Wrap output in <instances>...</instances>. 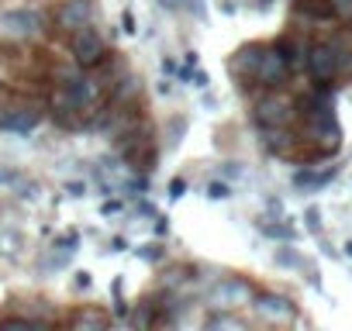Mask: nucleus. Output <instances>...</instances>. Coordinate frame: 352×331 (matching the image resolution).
Returning <instances> with one entry per match:
<instances>
[{"mask_svg":"<svg viewBox=\"0 0 352 331\" xmlns=\"http://www.w3.org/2000/svg\"><path fill=\"white\" fill-rule=\"evenodd\" d=\"M135 255H138L142 262H148V266H155V262H162V259H166V249H162L159 242H148V245H142V249H135Z\"/></svg>","mask_w":352,"mask_h":331,"instance_id":"19","label":"nucleus"},{"mask_svg":"<svg viewBox=\"0 0 352 331\" xmlns=\"http://www.w3.org/2000/svg\"><path fill=\"white\" fill-rule=\"evenodd\" d=\"M73 286H76V290H90V286H94V279H90V273H76V279H73Z\"/></svg>","mask_w":352,"mask_h":331,"instance_id":"31","label":"nucleus"},{"mask_svg":"<svg viewBox=\"0 0 352 331\" xmlns=\"http://www.w3.org/2000/svg\"><path fill=\"white\" fill-rule=\"evenodd\" d=\"M252 310H256V317L259 321H266V324H294L297 321V304L290 300V297H283V293H273V290H256V297H252Z\"/></svg>","mask_w":352,"mask_h":331,"instance_id":"8","label":"nucleus"},{"mask_svg":"<svg viewBox=\"0 0 352 331\" xmlns=\"http://www.w3.org/2000/svg\"><path fill=\"white\" fill-rule=\"evenodd\" d=\"M204 328H211V331H214V328H235V331H242V328H245V321H242V317H235L232 310H214V314L204 321Z\"/></svg>","mask_w":352,"mask_h":331,"instance_id":"17","label":"nucleus"},{"mask_svg":"<svg viewBox=\"0 0 352 331\" xmlns=\"http://www.w3.org/2000/svg\"><path fill=\"white\" fill-rule=\"evenodd\" d=\"M304 225H307L311 235H321V211H318V207H307V211H304Z\"/></svg>","mask_w":352,"mask_h":331,"instance_id":"25","label":"nucleus"},{"mask_svg":"<svg viewBox=\"0 0 352 331\" xmlns=\"http://www.w3.org/2000/svg\"><path fill=\"white\" fill-rule=\"evenodd\" d=\"M190 273H194L190 266H173V269L162 276V286H166V290H176L180 283H187V276H190Z\"/></svg>","mask_w":352,"mask_h":331,"instance_id":"21","label":"nucleus"},{"mask_svg":"<svg viewBox=\"0 0 352 331\" xmlns=\"http://www.w3.org/2000/svg\"><path fill=\"white\" fill-rule=\"evenodd\" d=\"M42 121V111L35 104H8L0 107V131H14V135H28L35 131Z\"/></svg>","mask_w":352,"mask_h":331,"instance_id":"10","label":"nucleus"},{"mask_svg":"<svg viewBox=\"0 0 352 331\" xmlns=\"http://www.w3.org/2000/svg\"><path fill=\"white\" fill-rule=\"evenodd\" d=\"M69 52H73V62H76L80 69H97V66L107 59V42H104V35H100L94 25H87V28L73 32Z\"/></svg>","mask_w":352,"mask_h":331,"instance_id":"4","label":"nucleus"},{"mask_svg":"<svg viewBox=\"0 0 352 331\" xmlns=\"http://www.w3.org/2000/svg\"><path fill=\"white\" fill-rule=\"evenodd\" d=\"M184 80H194L197 90H208V87H211V76H208L204 69H197V66H190V73H184Z\"/></svg>","mask_w":352,"mask_h":331,"instance_id":"24","label":"nucleus"},{"mask_svg":"<svg viewBox=\"0 0 352 331\" xmlns=\"http://www.w3.org/2000/svg\"><path fill=\"white\" fill-rule=\"evenodd\" d=\"M252 297H256V286H252L249 279H242V276H225V279H218L214 290L208 293V304H211L214 310H242V307L252 304Z\"/></svg>","mask_w":352,"mask_h":331,"instance_id":"3","label":"nucleus"},{"mask_svg":"<svg viewBox=\"0 0 352 331\" xmlns=\"http://www.w3.org/2000/svg\"><path fill=\"white\" fill-rule=\"evenodd\" d=\"M228 197H232V187H228L225 180L208 183V201H228Z\"/></svg>","mask_w":352,"mask_h":331,"instance_id":"22","label":"nucleus"},{"mask_svg":"<svg viewBox=\"0 0 352 331\" xmlns=\"http://www.w3.org/2000/svg\"><path fill=\"white\" fill-rule=\"evenodd\" d=\"M304 124H307V135H311V141H314V148H318V152H314L318 159L335 155V152L342 148V128H338V121H335V111L304 117Z\"/></svg>","mask_w":352,"mask_h":331,"instance_id":"7","label":"nucleus"},{"mask_svg":"<svg viewBox=\"0 0 352 331\" xmlns=\"http://www.w3.org/2000/svg\"><path fill=\"white\" fill-rule=\"evenodd\" d=\"M259 56H263V45H259V42H252V45H242V49L232 56V62H228L232 76H235L239 83H252V80H256Z\"/></svg>","mask_w":352,"mask_h":331,"instance_id":"11","label":"nucleus"},{"mask_svg":"<svg viewBox=\"0 0 352 331\" xmlns=\"http://www.w3.org/2000/svg\"><path fill=\"white\" fill-rule=\"evenodd\" d=\"M259 231H263L266 238H280V242H294V238H297V231H294L283 218H263V221H259Z\"/></svg>","mask_w":352,"mask_h":331,"instance_id":"14","label":"nucleus"},{"mask_svg":"<svg viewBox=\"0 0 352 331\" xmlns=\"http://www.w3.org/2000/svg\"><path fill=\"white\" fill-rule=\"evenodd\" d=\"M290 73H294V66L276 49V42H270V45H263V56H259V66H256V80L252 83L263 87V90H280L290 80Z\"/></svg>","mask_w":352,"mask_h":331,"instance_id":"5","label":"nucleus"},{"mask_svg":"<svg viewBox=\"0 0 352 331\" xmlns=\"http://www.w3.org/2000/svg\"><path fill=\"white\" fill-rule=\"evenodd\" d=\"M118 211H121V201H104V204H100V214H104V218H111V214H118Z\"/></svg>","mask_w":352,"mask_h":331,"instance_id":"30","label":"nucleus"},{"mask_svg":"<svg viewBox=\"0 0 352 331\" xmlns=\"http://www.w3.org/2000/svg\"><path fill=\"white\" fill-rule=\"evenodd\" d=\"M328 4H331V14L335 18H352V0H328Z\"/></svg>","mask_w":352,"mask_h":331,"instance_id":"26","label":"nucleus"},{"mask_svg":"<svg viewBox=\"0 0 352 331\" xmlns=\"http://www.w3.org/2000/svg\"><path fill=\"white\" fill-rule=\"evenodd\" d=\"M131 324H135V328H152V324H155V304L145 300V304L131 314Z\"/></svg>","mask_w":352,"mask_h":331,"instance_id":"20","label":"nucleus"},{"mask_svg":"<svg viewBox=\"0 0 352 331\" xmlns=\"http://www.w3.org/2000/svg\"><path fill=\"white\" fill-rule=\"evenodd\" d=\"M297 117V100H290L280 90H266L252 104V121L256 128H290Z\"/></svg>","mask_w":352,"mask_h":331,"instance_id":"1","label":"nucleus"},{"mask_svg":"<svg viewBox=\"0 0 352 331\" xmlns=\"http://www.w3.org/2000/svg\"><path fill=\"white\" fill-rule=\"evenodd\" d=\"M304 66H307V76L314 80V87H331L338 80V52H335V45L331 42L307 45Z\"/></svg>","mask_w":352,"mask_h":331,"instance_id":"6","label":"nucleus"},{"mask_svg":"<svg viewBox=\"0 0 352 331\" xmlns=\"http://www.w3.org/2000/svg\"><path fill=\"white\" fill-rule=\"evenodd\" d=\"M259 135H263V148L270 155H280V159L290 155L294 145H297V138H294L290 128H259Z\"/></svg>","mask_w":352,"mask_h":331,"instance_id":"12","label":"nucleus"},{"mask_svg":"<svg viewBox=\"0 0 352 331\" xmlns=\"http://www.w3.org/2000/svg\"><path fill=\"white\" fill-rule=\"evenodd\" d=\"M45 32V14L35 8H11L0 14V42H32Z\"/></svg>","mask_w":352,"mask_h":331,"instance_id":"2","label":"nucleus"},{"mask_svg":"<svg viewBox=\"0 0 352 331\" xmlns=\"http://www.w3.org/2000/svg\"><path fill=\"white\" fill-rule=\"evenodd\" d=\"M69 324H73V328H107L111 317L100 314V310H76V314L69 317Z\"/></svg>","mask_w":352,"mask_h":331,"instance_id":"16","label":"nucleus"},{"mask_svg":"<svg viewBox=\"0 0 352 331\" xmlns=\"http://www.w3.org/2000/svg\"><path fill=\"white\" fill-rule=\"evenodd\" d=\"M162 73H176V62L173 59H162Z\"/></svg>","mask_w":352,"mask_h":331,"instance_id":"36","label":"nucleus"},{"mask_svg":"<svg viewBox=\"0 0 352 331\" xmlns=\"http://www.w3.org/2000/svg\"><path fill=\"white\" fill-rule=\"evenodd\" d=\"M52 21H56V32H63V35H73V32L94 25V0H63Z\"/></svg>","mask_w":352,"mask_h":331,"instance_id":"9","label":"nucleus"},{"mask_svg":"<svg viewBox=\"0 0 352 331\" xmlns=\"http://www.w3.org/2000/svg\"><path fill=\"white\" fill-rule=\"evenodd\" d=\"M0 245H4L8 255H18V249H21V235H18V231H4V235H0Z\"/></svg>","mask_w":352,"mask_h":331,"instance_id":"23","label":"nucleus"},{"mask_svg":"<svg viewBox=\"0 0 352 331\" xmlns=\"http://www.w3.org/2000/svg\"><path fill=\"white\" fill-rule=\"evenodd\" d=\"M66 194L69 197H83L87 194V183H66Z\"/></svg>","mask_w":352,"mask_h":331,"instance_id":"32","label":"nucleus"},{"mask_svg":"<svg viewBox=\"0 0 352 331\" xmlns=\"http://www.w3.org/2000/svg\"><path fill=\"white\" fill-rule=\"evenodd\" d=\"M121 25H124L128 35H138V28H135V11H124V14H121Z\"/></svg>","mask_w":352,"mask_h":331,"instance_id":"29","label":"nucleus"},{"mask_svg":"<svg viewBox=\"0 0 352 331\" xmlns=\"http://www.w3.org/2000/svg\"><path fill=\"white\" fill-rule=\"evenodd\" d=\"M128 245H124V238H111V252H124Z\"/></svg>","mask_w":352,"mask_h":331,"instance_id":"35","label":"nucleus"},{"mask_svg":"<svg viewBox=\"0 0 352 331\" xmlns=\"http://www.w3.org/2000/svg\"><path fill=\"white\" fill-rule=\"evenodd\" d=\"M155 235H169V218H155Z\"/></svg>","mask_w":352,"mask_h":331,"instance_id":"34","label":"nucleus"},{"mask_svg":"<svg viewBox=\"0 0 352 331\" xmlns=\"http://www.w3.org/2000/svg\"><path fill=\"white\" fill-rule=\"evenodd\" d=\"M166 11H184V0H159Z\"/></svg>","mask_w":352,"mask_h":331,"instance_id":"33","label":"nucleus"},{"mask_svg":"<svg viewBox=\"0 0 352 331\" xmlns=\"http://www.w3.org/2000/svg\"><path fill=\"white\" fill-rule=\"evenodd\" d=\"M184 194H187V180H184V176H176V180L169 183V201H180Z\"/></svg>","mask_w":352,"mask_h":331,"instance_id":"27","label":"nucleus"},{"mask_svg":"<svg viewBox=\"0 0 352 331\" xmlns=\"http://www.w3.org/2000/svg\"><path fill=\"white\" fill-rule=\"evenodd\" d=\"M342 249H345V255H349V259H352V238H349V242H345V245H342Z\"/></svg>","mask_w":352,"mask_h":331,"instance_id":"38","label":"nucleus"},{"mask_svg":"<svg viewBox=\"0 0 352 331\" xmlns=\"http://www.w3.org/2000/svg\"><path fill=\"white\" fill-rule=\"evenodd\" d=\"M187 128H190L187 117H169V124H166V148H176V145H180L184 135H187Z\"/></svg>","mask_w":352,"mask_h":331,"instance_id":"18","label":"nucleus"},{"mask_svg":"<svg viewBox=\"0 0 352 331\" xmlns=\"http://www.w3.org/2000/svg\"><path fill=\"white\" fill-rule=\"evenodd\" d=\"M273 262L276 266H283V269H304V255L297 252V249H290V242H283V245H276L273 249Z\"/></svg>","mask_w":352,"mask_h":331,"instance_id":"15","label":"nucleus"},{"mask_svg":"<svg viewBox=\"0 0 352 331\" xmlns=\"http://www.w3.org/2000/svg\"><path fill=\"white\" fill-rule=\"evenodd\" d=\"M273 8V0H259V11H270Z\"/></svg>","mask_w":352,"mask_h":331,"instance_id":"37","label":"nucleus"},{"mask_svg":"<svg viewBox=\"0 0 352 331\" xmlns=\"http://www.w3.org/2000/svg\"><path fill=\"white\" fill-rule=\"evenodd\" d=\"M56 245H59V249H66V252H73V249L80 245V235H76V231H69V235H59V238H56Z\"/></svg>","mask_w":352,"mask_h":331,"instance_id":"28","label":"nucleus"},{"mask_svg":"<svg viewBox=\"0 0 352 331\" xmlns=\"http://www.w3.org/2000/svg\"><path fill=\"white\" fill-rule=\"evenodd\" d=\"M335 173H338L335 166H328V170H321V173H318V170H307V166H304V170L294 173V187H297V190H321L324 183L335 180Z\"/></svg>","mask_w":352,"mask_h":331,"instance_id":"13","label":"nucleus"}]
</instances>
